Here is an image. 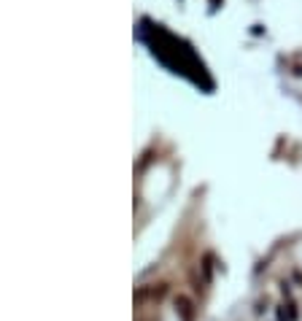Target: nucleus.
Masks as SVG:
<instances>
[{
	"mask_svg": "<svg viewBox=\"0 0 302 321\" xmlns=\"http://www.w3.org/2000/svg\"><path fill=\"white\" fill-rule=\"evenodd\" d=\"M175 313H178L184 321H194V305H192V300L184 297V294H178V297H175Z\"/></svg>",
	"mask_w": 302,
	"mask_h": 321,
	"instance_id": "1",
	"label": "nucleus"
}]
</instances>
